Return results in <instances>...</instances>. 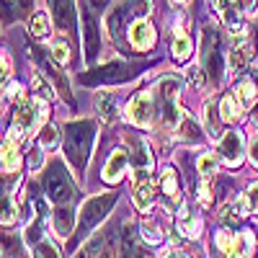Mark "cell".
I'll return each mask as SVG.
<instances>
[{"label": "cell", "instance_id": "22", "mask_svg": "<svg viewBox=\"0 0 258 258\" xmlns=\"http://www.w3.org/2000/svg\"><path fill=\"white\" fill-rule=\"evenodd\" d=\"M54 230H57V235H62V238H68V235H70V230H73V214H68V209L54 212Z\"/></svg>", "mask_w": 258, "mask_h": 258}, {"label": "cell", "instance_id": "23", "mask_svg": "<svg viewBox=\"0 0 258 258\" xmlns=\"http://www.w3.org/2000/svg\"><path fill=\"white\" fill-rule=\"evenodd\" d=\"M49 16L47 13H34L31 16V34L36 36V39H41V36H47L49 34Z\"/></svg>", "mask_w": 258, "mask_h": 258}, {"label": "cell", "instance_id": "8", "mask_svg": "<svg viewBox=\"0 0 258 258\" xmlns=\"http://www.w3.org/2000/svg\"><path fill=\"white\" fill-rule=\"evenodd\" d=\"M129 41H132L135 49H150L155 44V29L153 24H147V21H135L132 29H129Z\"/></svg>", "mask_w": 258, "mask_h": 258}, {"label": "cell", "instance_id": "4", "mask_svg": "<svg viewBox=\"0 0 258 258\" xmlns=\"http://www.w3.org/2000/svg\"><path fill=\"white\" fill-rule=\"evenodd\" d=\"M114 194L111 197H96V199H88L83 204V209H80V220H78V230L80 232H88V230H93L103 217H106V212L111 209V204H114Z\"/></svg>", "mask_w": 258, "mask_h": 258}, {"label": "cell", "instance_id": "9", "mask_svg": "<svg viewBox=\"0 0 258 258\" xmlns=\"http://www.w3.org/2000/svg\"><path fill=\"white\" fill-rule=\"evenodd\" d=\"M126 165H129V153H126V150H116V153L109 158V163L103 165V181L116 183L124 176Z\"/></svg>", "mask_w": 258, "mask_h": 258}, {"label": "cell", "instance_id": "40", "mask_svg": "<svg viewBox=\"0 0 258 258\" xmlns=\"http://www.w3.org/2000/svg\"><path fill=\"white\" fill-rule=\"evenodd\" d=\"M253 124L258 126V106H255V109H253Z\"/></svg>", "mask_w": 258, "mask_h": 258}, {"label": "cell", "instance_id": "39", "mask_svg": "<svg viewBox=\"0 0 258 258\" xmlns=\"http://www.w3.org/2000/svg\"><path fill=\"white\" fill-rule=\"evenodd\" d=\"M163 258H188V255H183V253H178V250H173L170 255H163Z\"/></svg>", "mask_w": 258, "mask_h": 258}, {"label": "cell", "instance_id": "35", "mask_svg": "<svg viewBox=\"0 0 258 258\" xmlns=\"http://www.w3.org/2000/svg\"><path fill=\"white\" fill-rule=\"evenodd\" d=\"M199 199H202V204H212V191H209V183L207 181L199 186Z\"/></svg>", "mask_w": 258, "mask_h": 258}, {"label": "cell", "instance_id": "18", "mask_svg": "<svg viewBox=\"0 0 258 258\" xmlns=\"http://www.w3.org/2000/svg\"><path fill=\"white\" fill-rule=\"evenodd\" d=\"M96 103H98V114H101V119H103V121H111V119H114V96L103 91V93L96 96Z\"/></svg>", "mask_w": 258, "mask_h": 258}, {"label": "cell", "instance_id": "10", "mask_svg": "<svg viewBox=\"0 0 258 258\" xmlns=\"http://www.w3.org/2000/svg\"><path fill=\"white\" fill-rule=\"evenodd\" d=\"M49 13L54 16L59 29H70L73 26V0H47Z\"/></svg>", "mask_w": 258, "mask_h": 258}, {"label": "cell", "instance_id": "13", "mask_svg": "<svg viewBox=\"0 0 258 258\" xmlns=\"http://www.w3.org/2000/svg\"><path fill=\"white\" fill-rule=\"evenodd\" d=\"M18 168H21L18 142H13L11 137H6V142H3V170H8V173H16Z\"/></svg>", "mask_w": 258, "mask_h": 258}, {"label": "cell", "instance_id": "34", "mask_svg": "<svg viewBox=\"0 0 258 258\" xmlns=\"http://www.w3.org/2000/svg\"><path fill=\"white\" fill-rule=\"evenodd\" d=\"M217 245H220V248H222V253L227 255V250H230V245H232V232H220Z\"/></svg>", "mask_w": 258, "mask_h": 258}, {"label": "cell", "instance_id": "15", "mask_svg": "<svg viewBox=\"0 0 258 258\" xmlns=\"http://www.w3.org/2000/svg\"><path fill=\"white\" fill-rule=\"evenodd\" d=\"M78 258H111V250L106 245V238H93L88 245H83Z\"/></svg>", "mask_w": 258, "mask_h": 258}, {"label": "cell", "instance_id": "38", "mask_svg": "<svg viewBox=\"0 0 258 258\" xmlns=\"http://www.w3.org/2000/svg\"><path fill=\"white\" fill-rule=\"evenodd\" d=\"M8 73H11V59L3 54V80H6V75H8Z\"/></svg>", "mask_w": 258, "mask_h": 258}, {"label": "cell", "instance_id": "17", "mask_svg": "<svg viewBox=\"0 0 258 258\" xmlns=\"http://www.w3.org/2000/svg\"><path fill=\"white\" fill-rule=\"evenodd\" d=\"M191 54V39L183 29H176V36H173V57L176 59H186Z\"/></svg>", "mask_w": 258, "mask_h": 258}, {"label": "cell", "instance_id": "14", "mask_svg": "<svg viewBox=\"0 0 258 258\" xmlns=\"http://www.w3.org/2000/svg\"><path fill=\"white\" fill-rule=\"evenodd\" d=\"M121 258H142V248L137 240V232L132 227L124 230V238H121Z\"/></svg>", "mask_w": 258, "mask_h": 258}, {"label": "cell", "instance_id": "21", "mask_svg": "<svg viewBox=\"0 0 258 258\" xmlns=\"http://www.w3.org/2000/svg\"><path fill=\"white\" fill-rule=\"evenodd\" d=\"M57 142H59L57 126H52V124H44V126H41V132H39V145L44 147V150H54Z\"/></svg>", "mask_w": 258, "mask_h": 258}, {"label": "cell", "instance_id": "7", "mask_svg": "<svg viewBox=\"0 0 258 258\" xmlns=\"http://www.w3.org/2000/svg\"><path fill=\"white\" fill-rule=\"evenodd\" d=\"M220 155L227 165H240L243 163V135L240 132H227L220 140Z\"/></svg>", "mask_w": 258, "mask_h": 258}, {"label": "cell", "instance_id": "33", "mask_svg": "<svg viewBox=\"0 0 258 258\" xmlns=\"http://www.w3.org/2000/svg\"><path fill=\"white\" fill-rule=\"evenodd\" d=\"M13 220H16V212H13L11 202L3 197V225H13Z\"/></svg>", "mask_w": 258, "mask_h": 258}, {"label": "cell", "instance_id": "25", "mask_svg": "<svg viewBox=\"0 0 258 258\" xmlns=\"http://www.w3.org/2000/svg\"><path fill=\"white\" fill-rule=\"evenodd\" d=\"M255 93H258V88H255L253 80H240V85H238V98H240L245 106H250V103L255 101Z\"/></svg>", "mask_w": 258, "mask_h": 258}, {"label": "cell", "instance_id": "41", "mask_svg": "<svg viewBox=\"0 0 258 258\" xmlns=\"http://www.w3.org/2000/svg\"><path fill=\"white\" fill-rule=\"evenodd\" d=\"M255 47H258V29H255Z\"/></svg>", "mask_w": 258, "mask_h": 258}, {"label": "cell", "instance_id": "12", "mask_svg": "<svg viewBox=\"0 0 258 258\" xmlns=\"http://www.w3.org/2000/svg\"><path fill=\"white\" fill-rule=\"evenodd\" d=\"M250 248H253V240L248 232H235L232 235V245L227 250V258H250Z\"/></svg>", "mask_w": 258, "mask_h": 258}, {"label": "cell", "instance_id": "26", "mask_svg": "<svg viewBox=\"0 0 258 258\" xmlns=\"http://www.w3.org/2000/svg\"><path fill=\"white\" fill-rule=\"evenodd\" d=\"M197 168H199V173H202V176H212L214 170H217V158H214L212 153H204V155H199Z\"/></svg>", "mask_w": 258, "mask_h": 258}, {"label": "cell", "instance_id": "19", "mask_svg": "<svg viewBox=\"0 0 258 258\" xmlns=\"http://www.w3.org/2000/svg\"><path fill=\"white\" fill-rule=\"evenodd\" d=\"M160 183H163V191L168 194L170 199H176V197H178V176H176V170H173V168H165V170H163Z\"/></svg>", "mask_w": 258, "mask_h": 258}, {"label": "cell", "instance_id": "29", "mask_svg": "<svg viewBox=\"0 0 258 258\" xmlns=\"http://www.w3.org/2000/svg\"><path fill=\"white\" fill-rule=\"evenodd\" d=\"M52 57L59 62V64H64L70 59V49H68V44H64V41H57V44L52 47Z\"/></svg>", "mask_w": 258, "mask_h": 258}, {"label": "cell", "instance_id": "3", "mask_svg": "<svg viewBox=\"0 0 258 258\" xmlns=\"http://www.w3.org/2000/svg\"><path fill=\"white\" fill-rule=\"evenodd\" d=\"M44 191H47V197L54 202V204H68L73 199V181L68 176V170H64L62 163H52L47 168V173H44Z\"/></svg>", "mask_w": 258, "mask_h": 258}, {"label": "cell", "instance_id": "30", "mask_svg": "<svg viewBox=\"0 0 258 258\" xmlns=\"http://www.w3.org/2000/svg\"><path fill=\"white\" fill-rule=\"evenodd\" d=\"M222 222L227 225V227H235L240 222V214H238V209L235 207H225V212H222Z\"/></svg>", "mask_w": 258, "mask_h": 258}, {"label": "cell", "instance_id": "2", "mask_svg": "<svg viewBox=\"0 0 258 258\" xmlns=\"http://www.w3.org/2000/svg\"><path fill=\"white\" fill-rule=\"evenodd\" d=\"M178 91H181V83L176 78H163L158 83V109H160V119H163V126H170L176 129L178 126V119H181V111H178Z\"/></svg>", "mask_w": 258, "mask_h": 258}, {"label": "cell", "instance_id": "11", "mask_svg": "<svg viewBox=\"0 0 258 258\" xmlns=\"http://www.w3.org/2000/svg\"><path fill=\"white\" fill-rule=\"evenodd\" d=\"M153 194H155L153 178H150V176L137 178V181H135V207H137V209H147L150 202H153Z\"/></svg>", "mask_w": 258, "mask_h": 258}, {"label": "cell", "instance_id": "28", "mask_svg": "<svg viewBox=\"0 0 258 258\" xmlns=\"http://www.w3.org/2000/svg\"><path fill=\"white\" fill-rule=\"evenodd\" d=\"M142 238L147 240V243H160L163 240V235H160V230H158V225H153V222H142Z\"/></svg>", "mask_w": 258, "mask_h": 258}, {"label": "cell", "instance_id": "6", "mask_svg": "<svg viewBox=\"0 0 258 258\" xmlns=\"http://www.w3.org/2000/svg\"><path fill=\"white\" fill-rule=\"evenodd\" d=\"M126 119L137 126H150L153 121V96L150 93H137L126 106Z\"/></svg>", "mask_w": 258, "mask_h": 258}, {"label": "cell", "instance_id": "20", "mask_svg": "<svg viewBox=\"0 0 258 258\" xmlns=\"http://www.w3.org/2000/svg\"><path fill=\"white\" fill-rule=\"evenodd\" d=\"M238 116H240L238 101H235L232 96H225L222 103H220V119H222V121H235Z\"/></svg>", "mask_w": 258, "mask_h": 258}, {"label": "cell", "instance_id": "1", "mask_svg": "<svg viewBox=\"0 0 258 258\" xmlns=\"http://www.w3.org/2000/svg\"><path fill=\"white\" fill-rule=\"evenodd\" d=\"M93 137H96V126L91 121L68 124V132H64V153H68V158L73 160L75 168H83L88 163Z\"/></svg>", "mask_w": 258, "mask_h": 258}, {"label": "cell", "instance_id": "37", "mask_svg": "<svg viewBox=\"0 0 258 258\" xmlns=\"http://www.w3.org/2000/svg\"><path fill=\"white\" fill-rule=\"evenodd\" d=\"M250 160H253V163L258 165V137H255V140L250 142Z\"/></svg>", "mask_w": 258, "mask_h": 258}, {"label": "cell", "instance_id": "36", "mask_svg": "<svg viewBox=\"0 0 258 258\" xmlns=\"http://www.w3.org/2000/svg\"><path fill=\"white\" fill-rule=\"evenodd\" d=\"M235 3H238L240 11H253L255 8V0H235Z\"/></svg>", "mask_w": 258, "mask_h": 258}, {"label": "cell", "instance_id": "16", "mask_svg": "<svg viewBox=\"0 0 258 258\" xmlns=\"http://www.w3.org/2000/svg\"><path fill=\"white\" fill-rule=\"evenodd\" d=\"M83 21H85V26H83V34H85V54L93 57L96 49H98V36H96V26H93V16L85 13Z\"/></svg>", "mask_w": 258, "mask_h": 258}, {"label": "cell", "instance_id": "31", "mask_svg": "<svg viewBox=\"0 0 258 258\" xmlns=\"http://www.w3.org/2000/svg\"><path fill=\"white\" fill-rule=\"evenodd\" d=\"M245 202H248L250 212H253V214H258V183H253V186L245 191Z\"/></svg>", "mask_w": 258, "mask_h": 258}, {"label": "cell", "instance_id": "24", "mask_svg": "<svg viewBox=\"0 0 258 258\" xmlns=\"http://www.w3.org/2000/svg\"><path fill=\"white\" fill-rule=\"evenodd\" d=\"M212 6L217 8V13L225 18V24L232 29V26H238L235 24V11H232V0H212Z\"/></svg>", "mask_w": 258, "mask_h": 258}, {"label": "cell", "instance_id": "5", "mask_svg": "<svg viewBox=\"0 0 258 258\" xmlns=\"http://www.w3.org/2000/svg\"><path fill=\"white\" fill-rule=\"evenodd\" d=\"M204 68L214 80H220L222 75V52H220V36L217 31L204 29Z\"/></svg>", "mask_w": 258, "mask_h": 258}, {"label": "cell", "instance_id": "32", "mask_svg": "<svg viewBox=\"0 0 258 258\" xmlns=\"http://www.w3.org/2000/svg\"><path fill=\"white\" fill-rule=\"evenodd\" d=\"M188 83L194 85V88H202L204 85V75H202V68H188Z\"/></svg>", "mask_w": 258, "mask_h": 258}, {"label": "cell", "instance_id": "27", "mask_svg": "<svg viewBox=\"0 0 258 258\" xmlns=\"http://www.w3.org/2000/svg\"><path fill=\"white\" fill-rule=\"evenodd\" d=\"M34 258H59V255H57V250L49 240H39L34 245Z\"/></svg>", "mask_w": 258, "mask_h": 258}]
</instances>
